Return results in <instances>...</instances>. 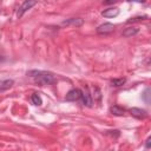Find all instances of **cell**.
Masks as SVG:
<instances>
[{"label": "cell", "instance_id": "cell-1", "mask_svg": "<svg viewBox=\"0 0 151 151\" xmlns=\"http://www.w3.org/2000/svg\"><path fill=\"white\" fill-rule=\"evenodd\" d=\"M27 74H29L31 77L34 78V81L40 85V86H45V85H50L53 84L55 81V78L52 73L48 72H42V71H29Z\"/></svg>", "mask_w": 151, "mask_h": 151}, {"label": "cell", "instance_id": "cell-2", "mask_svg": "<svg viewBox=\"0 0 151 151\" xmlns=\"http://www.w3.org/2000/svg\"><path fill=\"white\" fill-rule=\"evenodd\" d=\"M35 4H37L35 0H25V2H24V4L19 7V9H18V13H17L18 18H21V17L25 14V12H27L28 9H31Z\"/></svg>", "mask_w": 151, "mask_h": 151}, {"label": "cell", "instance_id": "cell-3", "mask_svg": "<svg viewBox=\"0 0 151 151\" xmlns=\"http://www.w3.org/2000/svg\"><path fill=\"white\" fill-rule=\"evenodd\" d=\"M80 97H81V91L79 88H72V90H70L66 93L65 100H67V101H76V100H79Z\"/></svg>", "mask_w": 151, "mask_h": 151}, {"label": "cell", "instance_id": "cell-4", "mask_svg": "<svg viewBox=\"0 0 151 151\" xmlns=\"http://www.w3.org/2000/svg\"><path fill=\"white\" fill-rule=\"evenodd\" d=\"M113 29H114L113 24H111V22H105V24H101L100 26H98L97 33H99V34H107V33H111Z\"/></svg>", "mask_w": 151, "mask_h": 151}, {"label": "cell", "instance_id": "cell-5", "mask_svg": "<svg viewBox=\"0 0 151 151\" xmlns=\"http://www.w3.org/2000/svg\"><path fill=\"white\" fill-rule=\"evenodd\" d=\"M129 112L131 113V116L136 117L137 119H144V118H146V117H147L146 111H145V110H143V109L132 107V109H130V110H129Z\"/></svg>", "mask_w": 151, "mask_h": 151}, {"label": "cell", "instance_id": "cell-6", "mask_svg": "<svg viewBox=\"0 0 151 151\" xmlns=\"http://www.w3.org/2000/svg\"><path fill=\"white\" fill-rule=\"evenodd\" d=\"M83 24H84V20L80 19V18H71L68 20L63 21V25H66V26H76V27H80V26H83Z\"/></svg>", "mask_w": 151, "mask_h": 151}, {"label": "cell", "instance_id": "cell-7", "mask_svg": "<svg viewBox=\"0 0 151 151\" xmlns=\"http://www.w3.org/2000/svg\"><path fill=\"white\" fill-rule=\"evenodd\" d=\"M103 17H105V18H114V17H117L118 14H119V8H117V7H112V8H107V9H105V11H103Z\"/></svg>", "mask_w": 151, "mask_h": 151}, {"label": "cell", "instance_id": "cell-8", "mask_svg": "<svg viewBox=\"0 0 151 151\" xmlns=\"http://www.w3.org/2000/svg\"><path fill=\"white\" fill-rule=\"evenodd\" d=\"M81 101L83 105H86V106H91L92 104V99H91V94L88 91H85V92H81V97L79 99Z\"/></svg>", "mask_w": 151, "mask_h": 151}, {"label": "cell", "instance_id": "cell-9", "mask_svg": "<svg viewBox=\"0 0 151 151\" xmlns=\"http://www.w3.org/2000/svg\"><path fill=\"white\" fill-rule=\"evenodd\" d=\"M13 79H1L0 80V91H6L13 86Z\"/></svg>", "mask_w": 151, "mask_h": 151}, {"label": "cell", "instance_id": "cell-10", "mask_svg": "<svg viewBox=\"0 0 151 151\" xmlns=\"http://www.w3.org/2000/svg\"><path fill=\"white\" fill-rule=\"evenodd\" d=\"M139 32V28L138 27H127L123 31V37L125 38H130L132 35H136L137 33Z\"/></svg>", "mask_w": 151, "mask_h": 151}, {"label": "cell", "instance_id": "cell-11", "mask_svg": "<svg viewBox=\"0 0 151 151\" xmlns=\"http://www.w3.org/2000/svg\"><path fill=\"white\" fill-rule=\"evenodd\" d=\"M110 112L113 114V116H123L125 110L123 107H120L119 105H113L110 107Z\"/></svg>", "mask_w": 151, "mask_h": 151}, {"label": "cell", "instance_id": "cell-12", "mask_svg": "<svg viewBox=\"0 0 151 151\" xmlns=\"http://www.w3.org/2000/svg\"><path fill=\"white\" fill-rule=\"evenodd\" d=\"M31 100H32V103H33L34 105H37V106H40V105L42 104V100H41V98H40V96H39L38 93H33V94L31 96Z\"/></svg>", "mask_w": 151, "mask_h": 151}, {"label": "cell", "instance_id": "cell-13", "mask_svg": "<svg viewBox=\"0 0 151 151\" xmlns=\"http://www.w3.org/2000/svg\"><path fill=\"white\" fill-rule=\"evenodd\" d=\"M125 83H126V79L125 78H116V79H112L111 80L112 86H123Z\"/></svg>", "mask_w": 151, "mask_h": 151}, {"label": "cell", "instance_id": "cell-14", "mask_svg": "<svg viewBox=\"0 0 151 151\" xmlns=\"http://www.w3.org/2000/svg\"><path fill=\"white\" fill-rule=\"evenodd\" d=\"M146 18H147L146 15H143V17H134V18H131V19H129V20H127V24L139 22V21H142V20H144V19H146Z\"/></svg>", "mask_w": 151, "mask_h": 151}, {"label": "cell", "instance_id": "cell-15", "mask_svg": "<svg viewBox=\"0 0 151 151\" xmlns=\"http://www.w3.org/2000/svg\"><path fill=\"white\" fill-rule=\"evenodd\" d=\"M149 97H150V88L147 87V88L144 91V93L142 94V98L144 99V101H145L146 104H149V103H150V99H149Z\"/></svg>", "mask_w": 151, "mask_h": 151}, {"label": "cell", "instance_id": "cell-16", "mask_svg": "<svg viewBox=\"0 0 151 151\" xmlns=\"http://www.w3.org/2000/svg\"><path fill=\"white\" fill-rule=\"evenodd\" d=\"M118 0H104V5H112V4H116Z\"/></svg>", "mask_w": 151, "mask_h": 151}, {"label": "cell", "instance_id": "cell-17", "mask_svg": "<svg viewBox=\"0 0 151 151\" xmlns=\"http://www.w3.org/2000/svg\"><path fill=\"white\" fill-rule=\"evenodd\" d=\"M150 140H151V138L149 137V138L146 139V144H145V146H146V147H150Z\"/></svg>", "mask_w": 151, "mask_h": 151}, {"label": "cell", "instance_id": "cell-18", "mask_svg": "<svg viewBox=\"0 0 151 151\" xmlns=\"http://www.w3.org/2000/svg\"><path fill=\"white\" fill-rule=\"evenodd\" d=\"M127 1H130V2L133 1V2H140V4H142V2H145L146 0H127Z\"/></svg>", "mask_w": 151, "mask_h": 151}]
</instances>
